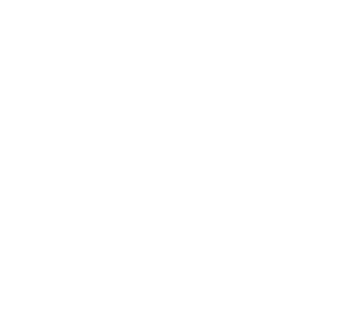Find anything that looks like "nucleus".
Wrapping results in <instances>:
<instances>
[]
</instances>
